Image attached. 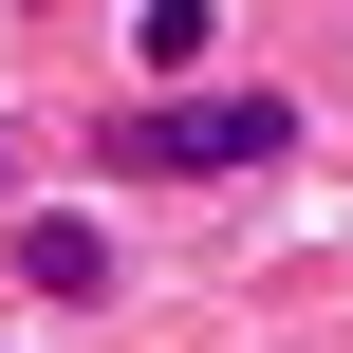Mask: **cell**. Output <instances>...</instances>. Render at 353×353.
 <instances>
[{"mask_svg": "<svg viewBox=\"0 0 353 353\" xmlns=\"http://www.w3.org/2000/svg\"><path fill=\"white\" fill-rule=\"evenodd\" d=\"M0 168H19V130H0Z\"/></svg>", "mask_w": 353, "mask_h": 353, "instance_id": "3957f363", "label": "cell"}, {"mask_svg": "<svg viewBox=\"0 0 353 353\" xmlns=\"http://www.w3.org/2000/svg\"><path fill=\"white\" fill-rule=\"evenodd\" d=\"M261 149H279V93H186V112H130V130H112L130 186H168V168H261Z\"/></svg>", "mask_w": 353, "mask_h": 353, "instance_id": "6da1fadb", "label": "cell"}, {"mask_svg": "<svg viewBox=\"0 0 353 353\" xmlns=\"http://www.w3.org/2000/svg\"><path fill=\"white\" fill-rule=\"evenodd\" d=\"M19 279H37V298H112V223H56V205H37V223H19Z\"/></svg>", "mask_w": 353, "mask_h": 353, "instance_id": "7a4b0ae2", "label": "cell"}]
</instances>
